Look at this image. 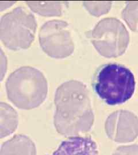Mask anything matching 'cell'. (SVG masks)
<instances>
[{
    "label": "cell",
    "instance_id": "obj_1",
    "mask_svg": "<svg viewBox=\"0 0 138 155\" xmlns=\"http://www.w3.org/2000/svg\"><path fill=\"white\" fill-rule=\"evenodd\" d=\"M54 124L66 137L80 136L93 127L94 116L89 92L84 83L76 80L61 84L55 91Z\"/></svg>",
    "mask_w": 138,
    "mask_h": 155
},
{
    "label": "cell",
    "instance_id": "obj_2",
    "mask_svg": "<svg viewBox=\"0 0 138 155\" xmlns=\"http://www.w3.org/2000/svg\"><path fill=\"white\" fill-rule=\"evenodd\" d=\"M6 90L8 99L17 108L31 110L43 103L48 93V83L38 69L22 67L8 77Z\"/></svg>",
    "mask_w": 138,
    "mask_h": 155
},
{
    "label": "cell",
    "instance_id": "obj_3",
    "mask_svg": "<svg viewBox=\"0 0 138 155\" xmlns=\"http://www.w3.org/2000/svg\"><path fill=\"white\" fill-rule=\"evenodd\" d=\"M94 91L106 104L121 105L130 100L135 93L136 82L132 71L123 65H103L95 75Z\"/></svg>",
    "mask_w": 138,
    "mask_h": 155
},
{
    "label": "cell",
    "instance_id": "obj_4",
    "mask_svg": "<svg viewBox=\"0 0 138 155\" xmlns=\"http://www.w3.org/2000/svg\"><path fill=\"white\" fill-rule=\"evenodd\" d=\"M36 27L33 15L25 8L17 7L1 17V40L9 50L27 49L34 40Z\"/></svg>",
    "mask_w": 138,
    "mask_h": 155
},
{
    "label": "cell",
    "instance_id": "obj_5",
    "mask_svg": "<svg viewBox=\"0 0 138 155\" xmlns=\"http://www.w3.org/2000/svg\"><path fill=\"white\" fill-rule=\"evenodd\" d=\"M96 50L105 58H117L126 51L130 33L124 25L116 18L101 20L92 30L86 32Z\"/></svg>",
    "mask_w": 138,
    "mask_h": 155
},
{
    "label": "cell",
    "instance_id": "obj_6",
    "mask_svg": "<svg viewBox=\"0 0 138 155\" xmlns=\"http://www.w3.org/2000/svg\"><path fill=\"white\" fill-rule=\"evenodd\" d=\"M39 40L42 50L53 58H65L74 51L69 24L63 20H52L45 22L39 30Z\"/></svg>",
    "mask_w": 138,
    "mask_h": 155
},
{
    "label": "cell",
    "instance_id": "obj_7",
    "mask_svg": "<svg viewBox=\"0 0 138 155\" xmlns=\"http://www.w3.org/2000/svg\"><path fill=\"white\" fill-rule=\"evenodd\" d=\"M105 130L108 138L114 142L133 141L138 137V117L130 111H116L108 117Z\"/></svg>",
    "mask_w": 138,
    "mask_h": 155
},
{
    "label": "cell",
    "instance_id": "obj_8",
    "mask_svg": "<svg viewBox=\"0 0 138 155\" xmlns=\"http://www.w3.org/2000/svg\"><path fill=\"white\" fill-rule=\"evenodd\" d=\"M51 155H99V149L92 137L80 136L63 141Z\"/></svg>",
    "mask_w": 138,
    "mask_h": 155
},
{
    "label": "cell",
    "instance_id": "obj_9",
    "mask_svg": "<svg viewBox=\"0 0 138 155\" xmlns=\"http://www.w3.org/2000/svg\"><path fill=\"white\" fill-rule=\"evenodd\" d=\"M33 141L25 135L17 134L2 145L0 155H36Z\"/></svg>",
    "mask_w": 138,
    "mask_h": 155
},
{
    "label": "cell",
    "instance_id": "obj_10",
    "mask_svg": "<svg viewBox=\"0 0 138 155\" xmlns=\"http://www.w3.org/2000/svg\"><path fill=\"white\" fill-rule=\"evenodd\" d=\"M17 125L18 116L16 110L8 104L1 102V138L13 133Z\"/></svg>",
    "mask_w": 138,
    "mask_h": 155
},
{
    "label": "cell",
    "instance_id": "obj_11",
    "mask_svg": "<svg viewBox=\"0 0 138 155\" xmlns=\"http://www.w3.org/2000/svg\"><path fill=\"white\" fill-rule=\"evenodd\" d=\"M32 11L43 16H59L62 14V5L59 2L28 1Z\"/></svg>",
    "mask_w": 138,
    "mask_h": 155
},
{
    "label": "cell",
    "instance_id": "obj_12",
    "mask_svg": "<svg viewBox=\"0 0 138 155\" xmlns=\"http://www.w3.org/2000/svg\"><path fill=\"white\" fill-rule=\"evenodd\" d=\"M122 17L131 31L138 32V2L128 3L122 11Z\"/></svg>",
    "mask_w": 138,
    "mask_h": 155
},
{
    "label": "cell",
    "instance_id": "obj_13",
    "mask_svg": "<svg viewBox=\"0 0 138 155\" xmlns=\"http://www.w3.org/2000/svg\"><path fill=\"white\" fill-rule=\"evenodd\" d=\"M112 4L110 2H84L83 6L89 13L95 16H99L107 13L110 9Z\"/></svg>",
    "mask_w": 138,
    "mask_h": 155
},
{
    "label": "cell",
    "instance_id": "obj_14",
    "mask_svg": "<svg viewBox=\"0 0 138 155\" xmlns=\"http://www.w3.org/2000/svg\"><path fill=\"white\" fill-rule=\"evenodd\" d=\"M112 155H138V144L119 147Z\"/></svg>",
    "mask_w": 138,
    "mask_h": 155
}]
</instances>
